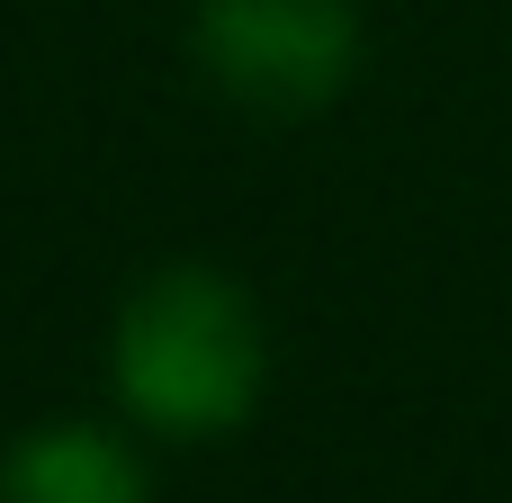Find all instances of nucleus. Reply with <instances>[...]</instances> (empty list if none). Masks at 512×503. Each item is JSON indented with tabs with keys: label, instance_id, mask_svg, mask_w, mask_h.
Masks as SVG:
<instances>
[{
	"label": "nucleus",
	"instance_id": "2",
	"mask_svg": "<svg viewBox=\"0 0 512 503\" xmlns=\"http://www.w3.org/2000/svg\"><path fill=\"white\" fill-rule=\"evenodd\" d=\"M189 45L225 99L306 117L342 99V81L360 72V9L351 0H198Z\"/></svg>",
	"mask_w": 512,
	"mask_h": 503
},
{
	"label": "nucleus",
	"instance_id": "3",
	"mask_svg": "<svg viewBox=\"0 0 512 503\" xmlns=\"http://www.w3.org/2000/svg\"><path fill=\"white\" fill-rule=\"evenodd\" d=\"M0 503H153L144 468L99 423H36L0 459Z\"/></svg>",
	"mask_w": 512,
	"mask_h": 503
},
{
	"label": "nucleus",
	"instance_id": "1",
	"mask_svg": "<svg viewBox=\"0 0 512 503\" xmlns=\"http://www.w3.org/2000/svg\"><path fill=\"white\" fill-rule=\"evenodd\" d=\"M270 378V333L216 261H162L108 324V387L162 441H225Z\"/></svg>",
	"mask_w": 512,
	"mask_h": 503
}]
</instances>
